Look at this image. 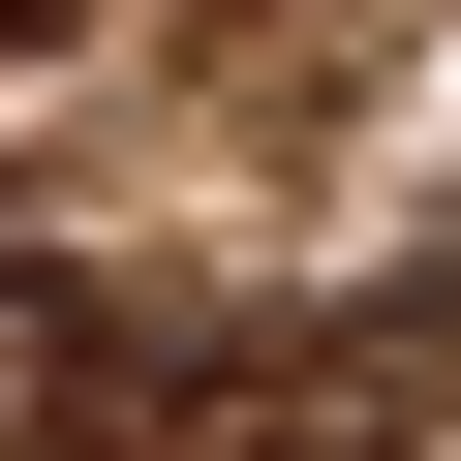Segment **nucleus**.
I'll return each mask as SVG.
<instances>
[{"mask_svg": "<svg viewBox=\"0 0 461 461\" xmlns=\"http://www.w3.org/2000/svg\"><path fill=\"white\" fill-rule=\"evenodd\" d=\"M430 400H461L430 308H247V339H154L93 461H430Z\"/></svg>", "mask_w": 461, "mask_h": 461, "instance_id": "nucleus-1", "label": "nucleus"}, {"mask_svg": "<svg viewBox=\"0 0 461 461\" xmlns=\"http://www.w3.org/2000/svg\"><path fill=\"white\" fill-rule=\"evenodd\" d=\"M32 32H62V0H0V62H32Z\"/></svg>", "mask_w": 461, "mask_h": 461, "instance_id": "nucleus-2", "label": "nucleus"}]
</instances>
